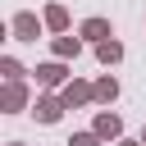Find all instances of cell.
Returning <instances> with one entry per match:
<instances>
[{
	"mask_svg": "<svg viewBox=\"0 0 146 146\" xmlns=\"http://www.w3.org/2000/svg\"><path fill=\"white\" fill-rule=\"evenodd\" d=\"M91 132H96L100 141H123V119H119V114H110V110H96Z\"/></svg>",
	"mask_w": 146,
	"mask_h": 146,
	"instance_id": "cell-6",
	"label": "cell"
},
{
	"mask_svg": "<svg viewBox=\"0 0 146 146\" xmlns=\"http://www.w3.org/2000/svg\"><path fill=\"white\" fill-rule=\"evenodd\" d=\"M50 50H55V59H78V50H82V36H73V32H59V36L50 41Z\"/></svg>",
	"mask_w": 146,
	"mask_h": 146,
	"instance_id": "cell-8",
	"label": "cell"
},
{
	"mask_svg": "<svg viewBox=\"0 0 146 146\" xmlns=\"http://www.w3.org/2000/svg\"><path fill=\"white\" fill-rule=\"evenodd\" d=\"M27 105H32L27 82H5V87H0V110H5V114H23Z\"/></svg>",
	"mask_w": 146,
	"mask_h": 146,
	"instance_id": "cell-4",
	"label": "cell"
},
{
	"mask_svg": "<svg viewBox=\"0 0 146 146\" xmlns=\"http://www.w3.org/2000/svg\"><path fill=\"white\" fill-rule=\"evenodd\" d=\"M119 100V78H96V105H114Z\"/></svg>",
	"mask_w": 146,
	"mask_h": 146,
	"instance_id": "cell-10",
	"label": "cell"
},
{
	"mask_svg": "<svg viewBox=\"0 0 146 146\" xmlns=\"http://www.w3.org/2000/svg\"><path fill=\"white\" fill-rule=\"evenodd\" d=\"M32 73H36V87H41V91H64V82H68V68H64V59L36 64Z\"/></svg>",
	"mask_w": 146,
	"mask_h": 146,
	"instance_id": "cell-3",
	"label": "cell"
},
{
	"mask_svg": "<svg viewBox=\"0 0 146 146\" xmlns=\"http://www.w3.org/2000/svg\"><path fill=\"white\" fill-rule=\"evenodd\" d=\"M68 146H100V137H96V132H73Z\"/></svg>",
	"mask_w": 146,
	"mask_h": 146,
	"instance_id": "cell-13",
	"label": "cell"
},
{
	"mask_svg": "<svg viewBox=\"0 0 146 146\" xmlns=\"http://www.w3.org/2000/svg\"><path fill=\"white\" fill-rule=\"evenodd\" d=\"M59 96H64V105H68V110H82V105H91V100H96V82H82V78H68Z\"/></svg>",
	"mask_w": 146,
	"mask_h": 146,
	"instance_id": "cell-5",
	"label": "cell"
},
{
	"mask_svg": "<svg viewBox=\"0 0 146 146\" xmlns=\"http://www.w3.org/2000/svg\"><path fill=\"white\" fill-rule=\"evenodd\" d=\"M114 146H141V141H128V137H123V141H114Z\"/></svg>",
	"mask_w": 146,
	"mask_h": 146,
	"instance_id": "cell-14",
	"label": "cell"
},
{
	"mask_svg": "<svg viewBox=\"0 0 146 146\" xmlns=\"http://www.w3.org/2000/svg\"><path fill=\"white\" fill-rule=\"evenodd\" d=\"M96 59H100V64H105V68H114V64H119V59H123V46H119V41H114V36H110V41H100V46H96Z\"/></svg>",
	"mask_w": 146,
	"mask_h": 146,
	"instance_id": "cell-11",
	"label": "cell"
},
{
	"mask_svg": "<svg viewBox=\"0 0 146 146\" xmlns=\"http://www.w3.org/2000/svg\"><path fill=\"white\" fill-rule=\"evenodd\" d=\"M41 18H46V32H55V36H59V32H68V9H64V5H46V14H41Z\"/></svg>",
	"mask_w": 146,
	"mask_h": 146,
	"instance_id": "cell-9",
	"label": "cell"
},
{
	"mask_svg": "<svg viewBox=\"0 0 146 146\" xmlns=\"http://www.w3.org/2000/svg\"><path fill=\"white\" fill-rule=\"evenodd\" d=\"M78 36L91 41V46H100V41H110L114 32H110V18H82V23H78Z\"/></svg>",
	"mask_w": 146,
	"mask_h": 146,
	"instance_id": "cell-7",
	"label": "cell"
},
{
	"mask_svg": "<svg viewBox=\"0 0 146 146\" xmlns=\"http://www.w3.org/2000/svg\"><path fill=\"white\" fill-rule=\"evenodd\" d=\"M9 146H27V141H9Z\"/></svg>",
	"mask_w": 146,
	"mask_h": 146,
	"instance_id": "cell-16",
	"label": "cell"
},
{
	"mask_svg": "<svg viewBox=\"0 0 146 146\" xmlns=\"http://www.w3.org/2000/svg\"><path fill=\"white\" fill-rule=\"evenodd\" d=\"M64 110H68V105H64V96H59V91H41V96L32 100L36 123H59V119H64Z\"/></svg>",
	"mask_w": 146,
	"mask_h": 146,
	"instance_id": "cell-1",
	"label": "cell"
},
{
	"mask_svg": "<svg viewBox=\"0 0 146 146\" xmlns=\"http://www.w3.org/2000/svg\"><path fill=\"white\" fill-rule=\"evenodd\" d=\"M0 73H5V82H23V73H27V68H23L14 55H0Z\"/></svg>",
	"mask_w": 146,
	"mask_h": 146,
	"instance_id": "cell-12",
	"label": "cell"
},
{
	"mask_svg": "<svg viewBox=\"0 0 146 146\" xmlns=\"http://www.w3.org/2000/svg\"><path fill=\"white\" fill-rule=\"evenodd\" d=\"M41 27H46V18H36L32 9H18V14L9 18V32H14V41H36V36H41Z\"/></svg>",
	"mask_w": 146,
	"mask_h": 146,
	"instance_id": "cell-2",
	"label": "cell"
},
{
	"mask_svg": "<svg viewBox=\"0 0 146 146\" xmlns=\"http://www.w3.org/2000/svg\"><path fill=\"white\" fill-rule=\"evenodd\" d=\"M141 146H146V128H141Z\"/></svg>",
	"mask_w": 146,
	"mask_h": 146,
	"instance_id": "cell-15",
	"label": "cell"
}]
</instances>
